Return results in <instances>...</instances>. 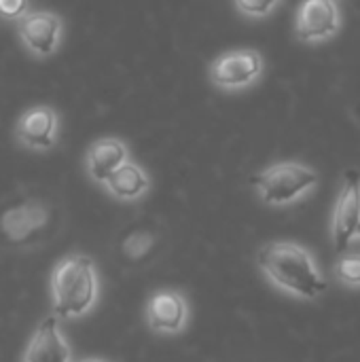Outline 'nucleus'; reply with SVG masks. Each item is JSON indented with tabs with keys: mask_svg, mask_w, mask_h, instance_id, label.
I'll return each instance as SVG.
<instances>
[{
	"mask_svg": "<svg viewBox=\"0 0 360 362\" xmlns=\"http://www.w3.org/2000/svg\"><path fill=\"white\" fill-rule=\"evenodd\" d=\"M159 244V235L157 231L149 229V227H140V229H132L123 235L121 240V259L129 265H140L146 263L153 255L155 248Z\"/></svg>",
	"mask_w": 360,
	"mask_h": 362,
	"instance_id": "obj_14",
	"label": "nucleus"
},
{
	"mask_svg": "<svg viewBox=\"0 0 360 362\" xmlns=\"http://www.w3.org/2000/svg\"><path fill=\"white\" fill-rule=\"evenodd\" d=\"M102 187L117 202L132 204V202H140L151 191V176H149V172L140 163L127 159L123 165H119L104 180Z\"/></svg>",
	"mask_w": 360,
	"mask_h": 362,
	"instance_id": "obj_13",
	"label": "nucleus"
},
{
	"mask_svg": "<svg viewBox=\"0 0 360 362\" xmlns=\"http://www.w3.org/2000/svg\"><path fill=\"white\" fill-rule=\"evenodd\" d=\"M53 210L40 199H21L0 212V238L11 246H34L51 229Z\"/></svg>",
	"mask_w": 360,
	"mask_h": 362,
	"instance_id": "obj_4",
	"label": "nucleus"
},
{
	"mask_svg": "<svg viewBox=\"0 0 360 362\" xmlns=\"http://www.w3.org/2000/svg\"><path fill=\"white\" fill-rule=\"evenodd\" d=\"M70 348L59 331V318L47 316L32 335L23 362H70Z\"/></svg>",
	"mask_w": 360,
	"mask_h": 362,
	"instance_id": "obj_12",
	"label": "nucleus"
},
{
	"mask_svg": "<svg viewBox=\"0 0 360 362\" xmlns=\"http://www.w3.org/2000/svg\"><path fill=\"white\" fill-rule=\"evenodd\" d=\"M252 187L267 206H289L318 185V174L299 161H280L252 176Z\"/></svg>",
	"mask_w": 360,
	"mask_h": 362,
	"instance_id": "obj_3",
	"label": "nucleus"
},
{
	"mask_svg": "<svg viewBox=\"0 0 360 362\" xmlns=\"http://www.w3.org/2000/svg\"><path fill=\"white\" fill-rule=\"evenodd\" d=\"M339 30V6L335 0H303L295 17V34L303 42H320Z\"/></svg>",
	"mask_w": 360,
	"mask_h": 362,
	"instance_id": "obj_9",
	"label": "nucleus"
},
{
	"mask_svg": "<svg viewBox=\"0 0 360 362\" xmlns=\"http://www.w3.org/2000/svg\"><path fill=\"white\" fill-rule=\"evenodd\" d=\"M34 0H0V19L2 21H19L23 15L32 11Z\"/></svg>",
	"mask_w": 360,
	"mask_h": 362,
	"instance_id": "obj_17",
	"label": "nucleus"
},
{
	"mask_svg": "<svg viewBox=\"0 0 360 362\" xmlns=\"http://www.w3.org/2000/svg\"><path fill=\"white\" fill-rule=\"evenodd\" d=\"M360 223V174L356 170H348L344 174V182L333 208V244L342 255L348 250L350 242L356 238V227Z\"/></svg>",
	"mask_w": 360,
	"mask_h": 362,
	"instance_id": "obj_8",
	"label": "nucleus"
},
{
	"mask_svg": "<svg viewBox=\"0 0 360 362\" xmlns=\"http://www.w3.org/2000/svg\"><path fill=\"white\" fill-rule=\"evenodd\" d=\"M257 265L274 286L293 297L316 299L327 291L314 257L295 242L263 244L257 252Z\"/></svg>",
	"mask_w": 360,
	"mask_h": 362,
	"instance_id": "obj_1",
	"label": "nucleus"
},
{
	"mask_svg": "<svg viewBox=\"0 0 360 362\" xmlns=\"http://www.w3.org/2000/svg\"><path fill=\"white\" fill-rule=\"evenodd\" d=\"M15 140L32 153H49L59 140V112L49 104L25 108L15 123Z\"/></svg>",
	"mask_w": 360,
	"mask_h": 362,
	"instance_id": "obj_7",
	"label": "nucleus"
},
{
	"mask_svg": "<svg viewBox=\"0 0 360 362\" xmlns=\"http://www.w3.org/2000/svg\"><path fill=\"white\" fill-rule=\"evenodd\" d=\"M189 320V305L176 291H157L146 303V322L151 331L174 335L185 329Z\"/></svg>",
	"mask_w": 360,
	"mask_h": 362,
	"instance_id": "obj_10",
	"label": "nucleus"
},
{
	"mask_svg": "<svg viewBox=\"0 0 360 362\" xmlns=\"http://www.w3.org/2000/svg\"><path fill=\"white\" fill-rule=\"evenodd\" d=\"M100 284L95 263L87 255H70L62 259L51 274L53 316L81 318L98 301Z\"/></svg>",
	"mask_w": 360,
	"mask_h": 362,
	"instance_id": "obj_2",
	"label": "nucleus"
},
{
	"mask_svg": "<svg viewBox=\"0 0 360 362\" xmlns=\"http://www.w3.org/2000/svg\"><path fill=\"white\" fill-rule=\"evenodd\" d=\"M79 362H104V361H98V358H87V361H79Z\"/></svg>",
	"mask_w": 360,
	"mask_h": 362,
	"instance_id": "obj_18",
	"label": "nucleus"
},
{
	"mask_svg": "<svg viewBox=\"0 0 360 362\" xmlns=\"http://www.w3.org/2000/svg\"><path fill=\"white\" fill-rule=\"evenodd\" d=\"M335 278L342 284L360 286V255H344L335 265Z\"/></svg>",
	"mask_w": 360,
	"mask_h": 362,
	"instance_id": "obj_15",
	"label": "nucleus"
},
{
	"mask_svg": "<svg viewBox=\"0 0 360 362\" xmlns=\"http://www.w3.org/2000/svg\"><path fill=\"white\" fill-rule=\"evenodd\" d=\"M263 55L255 49H231L214 57L208 66L210 83L221 91H242L252 87L263 74Z\"/></svg>",
	"mask_w": 360,
	"mask_h": 362,
	"instance_id": "obj_5",
	"label": "nucleus"
},
{
	"mask_svg": "<svg viewBox=\"0 0 360 362\" xmlns=\"http://www.w3.org/2000/svg\"><path fill=\"white\" fill-rule=\"evenodd\" d=\"M64 19L49 8H32L17 21V36L23 49L36 59H49L64 40Z\"/></svg>",
	"mask_w": 360,
	"mask_h": 362,
	"instance_id": "obj_6",
	"label": "nucleus"
},
{
	"mask_svg": "<svg viewBox=\"0 0 360 362\" xmlns=\"http://www.w3.org/2000/svg\"><path fill=\"white\" fill-rule=\"evenodd\" d=\"M236 2V8L244 15V17H250V19H263L267 17L280 0H233Z\"/></svg>",
	"mask_w": 360,
	"mask_h": 362,
	"instance_id": "obj_16",
	"label": "nucleus"
},
{
	"mask_svg": "<svg viewBox=\"0 0 360 362\" xmlns=\"http://www.w3.org/2000/svg\"><path fill=\"white\" fill-rule=\"evenodd\" d=\"M127 159H132L127 142L117 136H104L87 146L85 172L95 185H104V180Z\"/></svg>",
	"mask_w": 360,
	"mask_h": 362,
	"instance_id": "obj_11",
	"label": "nucleus"
},
{
	"mask_svg": "<svg viewBox=\"0 0 360 362\" xmlns=\"http://www.w3.org/2000/svg\"><path fill=\"white\" fill-rule=\"evenodd\" d=\"M356 235L360 238V223H359V227H356Z\"/></svg>",
	"mask_w": 360,
	"mask_h": 362,
	"instance_id": "obj_19",
	"label": "nucleus"
}]
</instances>
